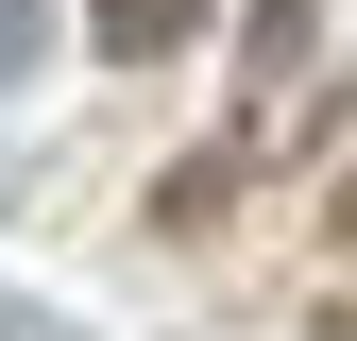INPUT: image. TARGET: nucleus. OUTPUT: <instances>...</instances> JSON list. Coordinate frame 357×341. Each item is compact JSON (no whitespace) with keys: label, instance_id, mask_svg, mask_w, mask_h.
I'll return each instance as SVG.
<instances>
[{"label":"nucleus","instance_id":"4","mask_svg":"<svg viewBox=\"0 0 357 341\" xmlns=\"http://www.w3.org/2000/svg\"><path fill=\"white\" fill-rule=\"evenodd\" d=\"M52 68V0H0V85H34Z\"/></svg>","mask_w":357,"mask_h":341},{"label":"nucleus","instance_id":"6","mask_svg":"<svg viewBox=\"0 0 357 341\" xmlns=\"http://www.w3.org/2000/svg\"><path fill=\"white\" fill-rule=\"evenodd\" d=\"M324 222H340V239H357V170H340V205H324Z\"/></svg>","mask_w":357,"mask_h":341},{"label":"nucleus","instance_id":"1","mask_svg":"<svg viewBox=\"0 0 357 341\" xmlns=\"http://www.w3.org/2000/svg\"><path fill=\"white\" fill-rule=\"evenodd\" d=\"M85 34H102L119 68H153V52H188V34H204V0H102Z\"/></svg>","mask_w":357,"mask_h":341},{"label":"nucleus","instance_id":"3","mask_svg":"<svg viewBox=\"0 0 357 341\" xmlns=\"http://www.w3.org/2000/svg\"><path fill=\"white\" fill-rule=\"evenodd\" d=\"M221 205H238V154H188V170H170V188H153V222H170V239H204Z\"/></svg>","mask_w":357,"mask_h":341},{"label":"nucleus","instance_id":"5","mask_svg":"<svg viewBox=\"0 0 357 341\" xmlns=\"http://www.w3.org/2000/svg\"><path fill=\"white\" fill-rule=\"evenodd\" d=\"M0 341H68V324H52V307H17V290H0Z\"/></svg>","mask_w":357,"mask_h":341},{"label":"nucleus","instance_id":"7","mask_svg":"<svg viewBox=\"0 0 357 341\" xmlns=\"http://www.w3.org/2000/svg\"><path fill=\"white\" fill-rule=\"evenodd\" d=\"M306 341H357V307H324V324H306Z\"/></svg>","mask_w":357,"mask_h":341},{"label":"nucleus","instance_id":"2","mask_svg":"<svg viewBox=\"0 0 357 341\" xmlns=\"http://www.w3.org/2000/svg\"><path fill=\"white\" fill-rule=\"evenodd\" d=\"M306 34H324V0H238V68H255V85H289Z\"/></svg>","mask_w":357,"mask_h":341}]
</instances>
